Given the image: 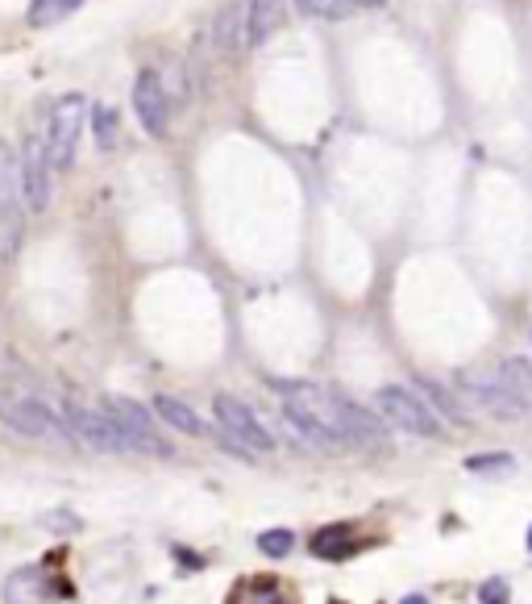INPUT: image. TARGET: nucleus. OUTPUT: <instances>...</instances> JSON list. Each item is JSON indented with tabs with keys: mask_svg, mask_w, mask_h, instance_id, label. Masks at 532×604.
<instances>
[{
	"mask_svg": "<svg viewBox=\"0 0 532 604\" xmlns=\"http://www.w3.org/2000/svg\"><path fill=\"white\" fill-rule=\"evenodd\" d=\"M275 392L284 396V417L308 446L321 451H342L349 446L342 417H337V392H328L321 384H296V379H275Z\"/></svg>",
	"mask_w": 532,
	"mask_h": 604,
	"instance_id": "obj_1",
	"label": "nucleus"
},
{
	"mask_svg": "<svg viewBox=\"0 0 532 604\" xmlns=\"http://www.w3.org/2000/svg\"><path fill=\"white\" fill-rule=\"evenodd\" d=\"M212 413H217V425H221V451L238 458H254V455H270L279 442L270 434V425H266L263 417L250 409L246 400H238V396L229 392H217L212 396Z\"/></svg>",
	"mask_w": 532,
	"mask_h": 604,
	"instance_id": "obj_2",
	"label": "nucleus"
},
{
	"mask_svg": "<svg viewBox=\"0 0 532 604\" xmlns=\"http://www.w3.org/2000/svg\"><path fill=\"white\" fill-rule=\"evenodd\" d=\"M374 409H379V417L388 425H395V430H404L412 437H446V421L432 413L429 404H425V396L412 392V388H400V384L379 388L374 392Z\"/></svg>",
	"mask_w": 532,
	"mask_h": 604,
	"instance_id": "obj_3",
	"label": "nucleus"
},
{
	"mask_svg": "<svg viewBox=\"0 0 532 604\" xmlns=\"http://www.w3.org/2000/svg\"><path fill=\"white\" fill-rule=\"evenodd\" d=\"M92 117V109L80 92H62L59 101L50 104V122H46V155L55 171H67L76 163V146H80L83 122Z\"/></svg>",
	"mask_w": 532,
	"mask_h": 604,
	"instance_id": "obj_4",
	"label": "nucleus"
},
{
	"mask_svg": "<svg viewBox=\"0 0 532 604\" xmlns=\"http://www.w3.org/2000/svg\"><path fill=\"white\" fill-rule=\"evenodd\" d=\"M458 392L471 400L478 413L499 417V421H520L529 413V400L516 392L504 375H483V372H462L458 375Z\"/></svg>",
	"mask_w": 532,
	"mask_h": 604,
	"instance_id": "obj_5",
	"label": "nucleus"
},
{
	"mask_svg": "<svg viewBox=\"0 0 532 604\" xmlns=\"http://www.w3.org/2000/svg\"><path fill=\"white\" fill-rule=\"evenodd\" d=\"M104 413L117 421V430H122L129 451H142V455H154V458L175 455V446L154 430V413L142 409L138 400H129V396H104Z\"/></svg>",
	"mask_w": 532,
	"mask_h": 604,
	"instance_id": "obj_6",
	"label": "nucleus"
},
{
	"mask_svg": "<svg viewBox=\"0 0 532 604\" xmlns=\"http://www.w3.org/2000/svg\"><path fill=\"white\" fill-rule=\"evenodd\" d=\"M0 417L25 437H50V442H59V446H76V434L67 430V421H62L59 413H50L34 396L4 392V388H0Z\"/></svg>",
	"mask_w": 532,
	"mask_h": 604,
	"instance_id": "obj_7",
	"label": "nucleus"
},
{
	"mask_svg": "<svg viewBox=\"0 0 532 604\" xmlns=\"http://www.w3.org/2000/svg\"><path fill=\"white\" fill-rule=\"evenodd\" d=\"M62 421H67V430L76 434V442H83L88 451H101V455L129 451L122 430H117V421L104 413V409H83L80 400H67V404H62Z\"/></svg>",
	"mask_w": 532,
	"mask_h": 604,
	"instance_id": "obj_8",
	"label": "nucleus"
},
{
	"mask_svg": "<svg viewBox=\"0 0 532 604\" xmlns=\"http://www.w3.org/2000/svg\"><path fill=\"white\" fill-rule=\"evenodd\" d=\"M134 113L150 138H163L166 125H171V96H166V83L159 76V67H142L138 80H134Z\"/></svg>",
	"mask_w": 532,
	"mask_h": 604,
	"instance_id": "obj_9",
	"label": "nucleus"
},
{
	"mask_svg": "<svg viewBox=\"0 0 532 604\" xmlns=\"http://www.w3.org/2000/svg\"><path fill=\"white\" fill-rule=\"evenodd\" d=\"M21 201L30 213H46L50 205V155L46 138H25L21 146Z\"/></svg>",
	"mask_w": 532,
	"mask_h": 604,
	"instance_id": "obj_10",
	"label": "nucleus"
},
{
	"mask_svg": "<svg viewBox=\"0 0 532 604\" xmlns=\"http://www.w3.org/2000/svg\"><path fill=\"white\" fill-rule=\"evenodd\" d=\"M337 417H342V430H346L349 446H388V421L379 413L362 409L358 400L337 392Z\"/></svg>",
	"mask_w": 532,
	"mask_h": 604,
	"instance_id": "obj_11",
	"label": "nucleus"
},
{
	"mask_svg": "<svg viewBox=\"0 0 532 604\" xmlns=\"http://www.w3.org/2000/svg\"><path fill=\"white\" fill-rule=\"evenodd\" d=\"M208 46L217 55H233L246 50V0H229L225 9L208 25Z\"/></svg>",
	"mask_w": 532,
	"mask_h": 604,
	"instance_id": "obj_12",
	"label": "nucleus"
},
{
	"mask_svg": "<svg viewBox=\"0 0 532 604\" xmlns=\"http://www.w3.org/2000/svg\"><path fill=\"white\" fill-rule=\"evenodd\" d=\"M284 30V0H246V50L266 46Z\"/></svg>",
	"mask_w": 532,
	"mask_h": 604,
	"instance_id": "obj_13",
	"label": "nucleus"
},
{
	"mask_svg": "<svg viewBox=\"0 0 532 604\" xmlns=\"http://www.w3.org/2000/svg\"><path fill=\"white\" fill-rule=\"evenodd\" d=\"M50 596V580L42 567H18L4 580V604H42Z\"/></svg>",
	"mask_w": 532,
	"mask_h": 604,
	"instance_id": "obj_14",
	"label": "nucleus"
},
{
	"mask_svg": "<svg viewBox=\"0 0 532 604\" xmlns=\"http://www.w3.org/2000/svg\"><path fill=\"white\" fill-rule=\"evenodd\" d=\"M21 205V159L0 138V221H13Z\"/></svg>",
	"mask_w": 532,
	"mask_h": 604,
	"instance_id": "obj_15",
	"label": "nucleus"
},
{
	"mask_svg": "<svg viewBox=\"0 0 532 604\" xmlns=\"http://www.w3.org/2000/svg\"><path fill=\"white\" fill-rule=\"evenodd\" d=\"M154 417H159V421H166L171 430H180V434H187V437H205V434H212L205 421H200V413H192L184 400H175V396H154Z\"/></svg>",
	"mask_w": 532,
	"mask_h": 604,
	"instance_id": "obj_16",
	"label": "nucleus"
},
{
	"mask_svg": "<svg viewBox=\"0 0 532 604\" xmlns=\"http://www.w3.org/2000/svg\"><path fill=\"white\" fill-rule=\"evenodd\" d=\"M416 392L425 396V404H429L432 413L441 417V421H450V425H466V409H462V400L446 388V384H437V379H416Z\"/></svg>",
	"mask_w": 532,
	"mask_h": 604,
	"instance_id": "obj_17",
	"label": "nucleus"
},
{
	"mask_svg": "<svg viewBox=\"0 0 532 604\" xmlns=\"http://www.w3.org/2000/svg\"><path fill=\"white\" fill-rule=\"evenodd\" d=\"M83 0H30V25L34 30H50V25H59V21H67L76 9H80Z\"/></svg>",
	"mask_w": 532,
	"mask_h": 604,
	"instance_id": "obj_18",
	"label": "nucleus"
},
{
	"mask_svg": "<svg viewBox=\"0 0 532 604\" xmlns=\"http://www.w3.org/2000/svg\"><path fill=\"white\" fill-rule=\"evenodd\" d=\"M117 125H122L117 109H108V104H96V109H92V134H96V146H101V150H113V146H117Z\"/></svg>",
	"mask_w": 532,
	"mask_h": 604,
	"instance_id": "obj_19",
	"label": "nucleus"
},
{
	"mask_svg": "<svg viewBox=\"0 0 532 604\" xmlns=\"http://www.w3.org/2000/svg\"><path fill=\"white\" fill-rule=\"evenodd\" d=\"M466 471H471V476H491V479L512 476L516 458L512 455H474V458H466Z\"/></svg>",
	"mask_w": 532,
	"mask_h": 604,
	"instance_id": "obj_20",
	"label": "nucleus"
},
{
	"mask_svg": "<svg viewBox=\"0 0 532 604\" xmlns=\"http://www.w3.org/2000/svg\"><path fill=\"white\" fill-rule=\"evenodd\" d=\"M499 375H504L516 392H520L532 404V363H529V358H504Z\"/></svg>",
	"mask_w": 532,
	"mask_h": 604,
	"instance_id": "obj_21",
	"label": "nucleus"
},
{
	"mask_svg": "<svg viewBox=\"0 0 532 604\" xmlns=\"http://www.w3.org/2000/svg\"><path fill=\"white\" fill-rule=\"evenodd\" d=\"M296 9L304 18H321V21H333V18H346L354 9V0H296Z\"/></svg>",
	"mask_w": 532,
	"mask_h": 604,
	"instance_id": "obj_22",
	"label": "nucleus"
},
{
	"mask_svg": "<svg viewBox=\"0 0 532 604\" xmlns=\"http://www.w3.org/2000/svg\"><path fill=\"white\" fill-rule=\"evenodd\" d=\"M346 538H349L346 525H337V529H321V534L312 538V550H316L321 559H333V555H346V550H349Z\"/></svg>",
	"mask_w": 532,
	"mask_h": 604,
	"instance_id": "obj_23",
	"label": "nucleus"
},
{
	"mask_svg": "<svg viewBox=\"0 0 532 604\" xmlns=\"http://www.w3.org/2000/svg\"><path fill=\"white\" fill-rule=\"evenodd\" d=\"M291 546H296V534H291V529H266V534H258V550L270 555V559H287Z\"/></svg>",
	"mask_w": 532,
	"mask_h": 604,
	"instance_id": "obj_24",
	"label": "nucleus"
},
{
	"mask_svg": "<svg viewBox=\"0 0 532 604\" xmlns=\"http://www.w3.org/2000/svg\"><path fill=\"white\" fill-rule=\"evenodd\" d=\"M478 601L483 604H512V583L508 580H483V588H478Z\"/></svg>",
	"mask_w": 532,
	"mask_h": 604,
	"instance_id": "obj_25",
	"label": "nucleus"
},
{
	"mask_svg": "<svg viewBox=\"0 0 532 604\" xmlns=\"http://www.w3.org/2000/svg\"><path fill=\"white\" fill-rule=\"evenodd\" d=\"M404 604H429V601H425V596H408Z\"/></svg>",
	"mask_w": 532,
	"mask_h": 604,
	"instance_id": "obj_26",
	"label": "nucleus"
},
{
	"mask_svg": "<svg viewBox=\"0 0 532 604\" xmlns=\"http://www.w3.org/2000/svg\"><path fill=\"white\" fill-rule=\"evenodd\" d=\"M354 4H383V0H354Z\"/></svg>",
	"mask_w": 532,
	"mask_h": 604,
	"instance_id": "obj_27",
	"label": "nucleus"
},
{
	"mask_svg": "<svg viewBox=\"0 0 532 604\" xmlns=\"http://www.w3.org/2000/svg\"><path fill=\"white\" fill-rule=\"evenodd\" d=\"M529 550H532V529H529Z\"/></svg>",
	"mask_w": 532,
	"mask_h": 604,
	"instance_id": "obj_28",
	"label": "nucleus"
}]
</instances>
